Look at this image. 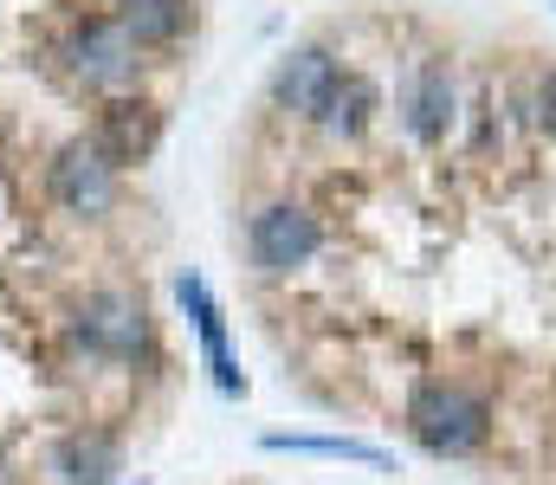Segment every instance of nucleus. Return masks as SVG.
<instances>
[{"instance_id":"7ed1b4c3","label":"nucleus","mask_w":556,"mask_h":485,"mask_svg":"<svg viewBox=\"0 0 556 485\" xmlns=\"http://www.w3.org/2000/svg\"><path fill=\"white\" fill-rule=\"evenodd\" d=\"M72 336L91 349V356H111V362H137V356H155V323L142 311L137 292H91L78 311H72Z\"/></svg>"},{"instance_id":"423d86ee","label":"nucleus","mask_w":556,"mask_h":485,"mask_svg":"<svg viewBox=\"0 0 556 485\" xmlns=\"http://www.w3.org/2000/svg\"><path fill=\"white\" fill-rule=\"evenodd\" d=\"M155 137H162V111L149 104V98H111L104 111H98V124H91V150L111 162V168H130L155 150Z\"/></svg>"},{"instance_id":"6e6552de","label":"nucleus","mask_w":556,"mask_h":485,"mask_svg":"<svg viewBox=\"0 0 556 485\" xmlns=\"http://www.w3.org/2000/svg\"><path fill=\"white\" fill-rule=\"evenodd\" d=\"M175 298L188 305V318H194V330H201V349H207V369H214L220 395H247V382H240V369H233V356H227V323H220L214 292H207L194 272H181V279H175Z\"/></svg>"},{"instance_id":"9d476101","label":"nucleus","mask_w":556,"mask_h":485,"mask_svg":"<svg viewBox=\"0 0 556 485\" xmlns=\"http://www.w3.org/2000/svg\"><path fill=\"white\" fill-rule=\"evenodd\" d=\"M111 20L137 39V52H142V46H168V39H181L188 20H194V0H117Z\"/></svg>"},{"instance_id":"9b49d317","label":"nucleus","mask_w":556,"mask_h":485,"mask_svg":"<svg viewBox=\"0 0 556 485\" xmlns=\"http://www.w3.org/2000/svg\"><path fill=\"white\" fill-rule=\"evenodd\" d=\"M446 124H453V78H446V65H427L408 91V130L420 143H440Z\"/></svg>"},{"instance_id":"39448f33","label":"nucleus","mask_w":556,"mask_h":485,"mask_svg":"<svg viewBox=\"0 0 556 485\" xmlns=\"http://www.w3.org/2000/svg\"><path fill=\"white\" fill-rule=\"evenodd\" d=\"M317 246H324V227L304 214V207H291V201H273V207H260L253 220H247V253H253V266L260 272H291V266H304V259H317Z\"/></svg>"},{"instance_id":"1a4fd4ad","label":"nucleus","mask_w":556,"mask_h":485,"mask_svg":"<svg viewBox=\"0 0 556 485\" xmlns=\"http://www.w3.org/2000/svg\"><path fill=\"white\" fill-rule=\"evenodd\" d=\"M46 473L52 485H104L117 473V441H104V434H59L52 441V454H46Z\"/></svg>"},{"instance_id":"0eeeda50","label":"nucleus","mask_w":556,"mask_h":485,"mask_svg":"<svg viewBox=\"0 0 556 485\" xmlns=\"http://www.w3.org/2000/svg\"><path fill=\"white\" fill-rule=\"evenodd\" d=\"M337 78H343V65L330 59V46H298V52H285V65L273 72V104L278 111H298V117H317L324 98L337 91Z\"/></svg>"},{"instance_id":"f257e3e1","label":"nucleus","mask_w":556,"mask_h":485,"mask_svg":"<svg viewBox=\"0 0 556 485\" xmlns=\"http://www.w3.org/2000/svg\"><path fill=\"white\" fill-rule=\"evenodd\" d=\"M485 401L472 395V388H459V382H420L415 401H408V427H415V441L427 454H440V460H459V454H472L479 441H485Z\"/></svg>"},{"instance_id":"ddd939ff","label":"nucleus","mask_w":556,"mask_h":485,"mask_svg":"<svg viewBox=\"0 0 556 485\" xmlns=\"http://www.w3.org/2000/svg\"><path fill=\"white\" fill-rule=\"evenodd\" d=\"M266 447L273 454H324V460H363V467H389V454L382 447H369V441H317V434H266Z\"/></svg>"},{"instance_id":"20e7f679","label":"nucleus","mask_w":556,"mask_h":485,"mask_svg":"<svg viewBox=\"0 0 556 485\" xmlns=\"http://www.w3.org/2000/svg\"><path fill=\"white\" fill-rule=\"evenodd\" d=\"M46 188H52V201H59L65 214H78V220H98V214L117 207V168L91 150V137H72V143L52 156Z\"/></svg>"},{"instance_id":"f03ea898","label":"nucleus","mask_w":556,"mask_h":485,"mask_svg":"<svg viewBox=\"0 0 556 485\" xmlns=\"http://www.w3.org/2000/svg\"><path fill=\"white\" fill-rule=\"evenodd\" d=\"M59 65L78 91H124L137 78V39L111 13H91L59 39Z\"/></svg>"},{"instance_id":"f8f14e48","label":"nucleus","mask_w":556,"mask_h":485,"mask_svg":"<svg viewBox=\"0 0 556 485\" xmlns=\"http://www.w3.org/2000/svg\"><path fill=\"white\" fill-rule=\"evenodd\" d=\"M369 111H376V85L350 72V78H337V91L324 98L317 130H330V137H363V130H369Z\"/></svg>"},{"instance_id":"4468645a","label":"nucleus","mask_w":556,"mask_h":485,"mask_svg":"<svg viewBox=\"0 0 556 485\" xmlns=\"http://www.w3.org/2000/svg\"><path fill=\"white\" fill-rule=\"evenodd\" d=\"M538 124H544V130L556 137V72L544 78V91H538Z\"/></svg>"}]
</instances>
